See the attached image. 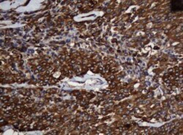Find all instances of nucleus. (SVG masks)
Returning <instances> with one entry per match:
<instances>
[{"label":"nucleus","mask_w":183,"mask_h":135,"mask_svg":"<svg viewBox=\"0 0 183 135\" xmlns=\"http://www.w3.org/2000/svg\"><path fill=\"white\" fill-rule=\"evenodd\" d=\"M183 2L182 0L180 1H172L171 2V9L172 11H182Z\"/></svg>","instance_id":"f257e3e1"}]
</instances>
